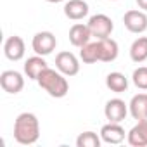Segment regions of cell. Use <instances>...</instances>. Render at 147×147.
I'll use <instances>...</instances> for the list:
<instances>
[{
    "mask_svg": "<svg viewBox=\"0 0 147 147\" xmlns=\"http://www.w3.org/2000/svg\"><path fill=\"white\" fill-rule=\"evenodd\" d=\"M40 138V123L33 113H21L14 121V140L21 145H31Z\"/></svg>",
    "mask_w": 147,
    "mask_h": 147,
    "instance_id": "6da1fadb",
    "label": "cell"
},
{
    "mask_svg": "<svg viewBox=\"0 0 147 147\" xmlns=\"http://www.w3.org/2000/svg\"><path fill=\"white\" fill-rule=\"evenodd\" d=\"M38 85L54 99H62L66 97V94L69 92V83L67 80L64 78V75L57 69H52V67H47L42 71V75L38 76Z\"/></svg>",
    "mask_w": 147,
    "mask_h": 147,
    "instance_id": "7a4b0ae2",
    "label": "cell"
},
{
    "mask_svg": "<svg viewBox=\"0 0 147 147\" xmlns=\"http://www.w3.org/2000/svg\"><path fill=\"white\" fill-rule=\"evenodd\" d=\"M88 28L92 31V36H95L97 40H100V38L111 36V33L114 30V23L106 14H95V16H92L88 19Z\"/></svg>",
    "mask_w": 147,
    "mask_h": 147,
    "instance_id": "3957f363",
    "label": "cell"
},
{
    "mask_svg": "<svg viewBox=\"0 0 147 147\" xmlns=\"http://www.w3.org/2000/svg\"><path fill=\"white\" fill-rule=\"evenodd\" d=\"M31 47L33 50L38 54V55H49L55 50L57 47V40L54 36V33L50 31H38L35 36H33V42H31Z\"/></svg>",
    "mask_w": 147,
    "mask_h": 147,
    "instance_id": "277c9868",
    "label": "cell"
},
{
    "mask_svg": "<svg viewBox=\"0 0 147 147\" xmlns=\"http://www.w3.org/2000/svg\"><path fill=\"white\" fill-rule=\"evenodd\" d=\"M55 67L64 76H75L80 71V61L75 54L64 50V52H59L55 55Z\"/></svg>",
    "mask_w": 147,
    "mask_h": 147,
    "instance_id": "5b68a950",
    "label": "cell"
},
{
    "mask_svg": "<svg viewBox=\"0 0 147 147\" xmlns=\"http://www.w3.org/2000/svg\"><path fill=\"white\" fill-rule=\"evenodd\" d=\"M0 85H2L4 92L7 94H19L23 88H24V78L19 71H14V69H7L0 75Z\"/></svg>",
    "mask_w": 147,
    "mask_h": 147,
    "instance_id": "8992f818",
    "label": "cell"
},
{
    "mask_svg": "<svg viewBox=\"0 0 147 147\" xmlns=\"http://www.w3.org/2000/svg\"><path fill=\"white\" fill-rule=\"evenodd\" d=\"M123 23L130 33H144L147 30V14L144 11H128L123 16Z\"/></svg>",
    "mask_w": 147,
    "mask_h": 147,
    "instance_id": "52a82bcc",
    "label": "cell"
},
{
    "mask_svg": "<svg viewBox=\"0 0 147 147\" xmlns=\"http://www.w3.org/2000/svg\"><path fill=\"white\" fill-rule=\"evenodd\" d=\"M128 111H130L128 104H125V100L121 99H111L106 102V107H104V114L111 123H121L126 118Z\"/></svg>",
    "mask_w": 147,
    "mask_h": 147,
    "instance_id": "ba28073f",
    "label": "cell"
},
{
    "mask_svg": "<svg viewBox=\"0 0 147 147\" xmlns=\"http://www.w3.org/2000/svg\"><path fill=\"white\" fill-rule=\"evenodd\" d=\"M26 47H24V40L18 35H12L5 40L4 43V54L9 61H21L24 57Z\"/></svg>",
    "mask_w": 147,
    "mask_h": 147,
    "instance_id": "9c48e42d",
    "label": "cell"
},
{
    "mask_svg": "<svg viewBox=\"0 0 147 147\" xmlns=\"http://www.w3.org/2000/svg\"><path fill=\"white\" fill-rule=\"evenodd\" d=\"M126 135L128 133H125V130H123V126L119 123H111L109 121L107 125H104L100 128V138H102V142L111 144V145L121 144Z\"/></svg>",
    "mask_w": 147,
    "mask_h": 147,
    "instance_id": "30bf717a",
    "label": "cell"
},
{
    "mask_svg": "<svg viewBox=\"0 0 147 147\" xmlns=\"http://www.w3.org/2000/svg\"><path fill=\"white\" fill-rule=\"evenodd\" d=\"M92 38V31L88 28V24H82V23H76L73 24L71 30H69V42L73 47H83L90 42Z\"/></svg>",
    "mask_w": 147,
    "mask_h": 147,
    "instance_id": "8fae6325",
    "label": "cell"
},
{
    "mask_svg": "<svg viewBox=\"0 0 147 147\" xmlns=\"http://www.w3.org/2000/svg\"><path fill=\"white\" fill-rule=\"evenodd\" d=\"M64 16L71 21H80L88 16V4L85 0H69L64 5Z\"/></svg>",
    "mask_w": 147,
    "mask_h": 147,
    "instance_id": "7c38bea8",
    "label": "cell"
},
{
    "mask_svg": "<svg viewBox=\"0 0 147 147\" xmlns=\"http://www.w3.org/2000/svg\"><path fill=\"white\" fill-rule=\"evenodd\" d=\"M126 142L131 147H145L147 145V119L138 121L126 135Z\"/></svg>",
    "mask_w": 147,
    "mask_h": 147,
    "instance_id": "4fadbf2b",
    "label": "cell"
},
{
    "mask_svg": "<svg viewBox=\"0 0 147 147\" xmlns=\"http://www.w3.org/2000/svg\"><path fill=\"white\" fill-rule=\"evenodd\" d=\"M128 109H130V114L133 116V119H137V121L147 119V94L133 95L128 104Z\"/></svg>",
    "mask_w": 147,
    "mask_h": 147,
    "instance_id": "5bb4252c",
    "label": "cell"
},
{
    "mask_svg": "<svg viewBox=\"0 0 147 147\" xmlns=\"http://www.w3.org/2000/svg\"><path fill=\"white\" fill-rule=\"evenodd\" d=\"M99 49H100V62H113L118 59L119 54V47L116 43V40L113 38H100L99 40Z\"/></svg>",
    "mask_w": 147,
    "mask_h": 147,
    "instance_id": "9a60e30c",
    "label": "cell"
},
{
    "mask_svg": "<svg viewBox=\"0 0 147 147\" xmlns=\"http://www.w3.org/2000/svg\"><path fill=\"white\" fill-rule=\"evenodd\" d=\"M49 66H47V62H45V59H43V55H33V57H30L26 62H24V73H26V76L30 78V80H38V76L42 75V71L43 69H47Z\"/></svg>",
    "mask_w": 147,
    "mask_h": 147,
    "instance_id": "2e32d148",
    "label": "cell"
},
{
    "mask_svg": "<svg viewBox=\"0 0 147 147\" xmlns=\"http://www.w3.org/2000/svg\"><path fill=\"white\" fill-rule=\"evenodd\" d=\"M106 87L114 94H123L128 88V78L123 75V73L113 71L106 76Z\"/></svg>",
    "mask_w": 147,
    "mask_h": 147,
    "instance_id": "e0dca14e",
    "label": "cell"
},
{
    "mask_svg": "<svg viewBox=\"0 0 147 147\" xmlns=\"http://www.w3.org/2000/svg\"><path fill=\"white\" fill-rule=\"evenodd\" d=\"M130 59L137 64L147 61V36L137 38L130 47Z\"/></svg>",
    "mask_w": 147,
    "mask_h": 147,
    "instance_id": "ac0fdd59",
    "label": "cell"
},
{
    "mask_svg": "<svg viewBox=\"0 0 147 147\" xmlns=\"http://www.w3.org/2000/svg\"><path fill=\"white\" fill-rule=\"evenodd\" d=\"M80 59L85 64H94L100 61V49H99V40L97 42H88L87 45L82 47L80 50Z\"/></svg>",
    "mask_w": 147,
    "mask_h": 147,
    "instance_id": "d6986e66",
    "label": "cell"
},
{
    "mask_svg": "<svg viewBox=\"0 0 147 147\" xmlns=\"http://www.w3.org/2000/svg\"><path fill=\"white\" fill-rule=\"evenodd\" d=\"M100 142H102V138L95 131H83L76 138L78 147H100Z\"/></svg>",
    "mask_w": 147,
    "mask_h": 147,
    "instance_id": "ffe728a7",
    "label": "cell"
},
{
    "mask_svg": "<svg viewBox=\"0 0 147 147\" xmlns=\"http://www.w3.org/2000/svg\"><path fill=\"white\" fill-rule=\"evenodd\" d=\"M131 80L135 83L137 88L140 90H147V67L145 66H140L133 71V75H131Z\"/></svg>",
    "mask_w": 147,
    "mask_h": 147,
    "instance_id": "44dd1931",
    "label": "cell"
},
{
    "mask_svg": "<svg viewBox=\"0 0 147 147\" xmlns=\"http://www.w3.org/2000/svg\"><path fill=\"white\" fill-rule=\"evenodd\" d=\"M135 2L138 4V7H140L142 11H145V12H147V0H135Z\"/></svg>",
    "mask_w": 147,
    "mask_h": 147,
    "instance_id": "7402d4cb",
    "label": "cell"
},
{
    "mask_svg": "<svg viewBox=\"0 0 147 147\" xmlns=\"http://www.w3.org/2000/svg\"><path fill=\"white\" fill-rule=\"evenodd\" d=\"M45 2H49V4H59V2H62V0H45Z\"/></svg>",
    "mask_w": 147,
    "mask_h": 147,
    "instance_id": "603a6c76",
    "label": "cell"
},
{
    "mask_svg": "<svg viewBox=\"0 0 147 147\" xmlns=\"http://www.w3.org/2000/svg\"><path fill=\"white\" fill-rule=\"evenodd\" d=\"M111 2H116V0H111Z\"/></svg>",
    "mask_w": 147,
    "mask_h": 147,
    "instance_id": "cb8c5ba5",
    "label": "cell"
}]
</instances>
